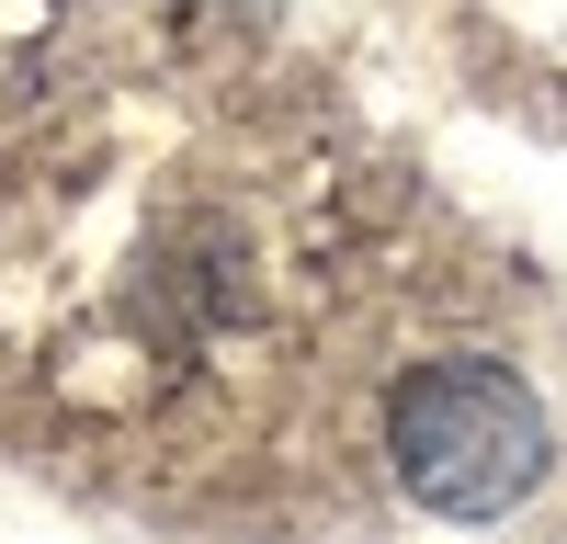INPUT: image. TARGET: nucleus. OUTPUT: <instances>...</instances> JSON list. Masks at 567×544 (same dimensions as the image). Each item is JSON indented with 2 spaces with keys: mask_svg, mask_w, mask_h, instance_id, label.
Instances as JSON below:
<instances>
[{
  "mask_svg": "<svg viewBox=\"0 0 567 544\" xmlns=\"http://www.w3.org/2000/svg\"><path fill=\"white\" fill-rule=\"evenodd\" d=\"M386 465L420 511L443 522H499L523 511L556 465V431H545V397L488 352H443L386 397Z\"/></svg>",
  "mask_w": 567,
  "mask_h": 544,
  "instance_id": "nucleus-1",
  "label": "nucleus"
}]
</instances>
